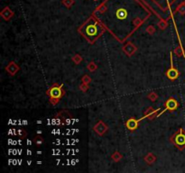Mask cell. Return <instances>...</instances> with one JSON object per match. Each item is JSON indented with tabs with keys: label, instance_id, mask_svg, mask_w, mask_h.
I'll return each instance as SVG.
<instances>
[{
	"label": "cell",
	"instance_id": "obj_1",
	"mask_svg": "<svg viewBox=\"0 0 185 173\" xmlns=\"http://www.w3.org/2000/svg\"><path fill=\"white\" fill-rule=\"evenodd\" d=\"M174 143L177 146H184L185 145V134L183 133V132H180L177 133L174 137Z\"/></svg>",
	"mask_w": 185,
	"mask_h": 173
},
{
	"label": "cell",
	"instance_id": "obj_2",
	"mask_svg": "<svg viewBox=\"0 0 185 173\" xmlns=\"http://www.w3.org/2000/svg\"><path fill=\"white\" fill-rule=\"evenodd\" d=\"M98 31H99V29L96 26V25H92V24L88 25L87 28H86L87 34L89 36H90V37H95L98 34Z\"/></svg>",
	"mask_w": 185,
	"mask_h": 173
},
{
	"label": "cell",
	"instance_id": "obj_3",
	"mask_svg": "<svg viewBox=\"0 0 185 173\" xmlns=\"http://www.w3.org/2000/svg\"><path fill=\"white\" fill-rule=\"evenodd\" d=\"M61 94H62L61 88L59 87H53L50 90V96L53 98H61Z\"/></svg>",
	"mask_w": 185,
	"mask_h": 173
},
{
	"label": "cell",
	"instance_id": "obj_4",
	"mask_svg": "<svg viewBox=\"0 0 185 173\" xmlns=\"http://www.w3.org/2000/svg\"><path fill=\"white\" fill-rule=\"evenodd\" d=\"M167 77L171 79V80H173V79H175L177 77H178V71L173 68V66H172V63H171V68L169 69V71H167Z\"/></svg>",
	"mask_w": 185,
	"mask_h": 173
},
{
	"label": "cell",
	"instance_id": "obj_5",
	"mask_svg": "<svg viewBox=\"0 0 185 173\" xmlns=\"http://www.w3.org/2000/svg\"><path fill=\"white\" fill-rule=\"evenodd\" d=\"M177 106H178L177 101L172 99V98L169 99V100L166 102V107H167L169 110H174V109L177 108Z\"/></svg>",
	"mask_w": 185,
	"mask_h": 173
},
{
	"label": "cell",
	"instance_id": "obj_6",
	"mask_svg": "<svg viewBox=\"0 0 185 173\" xmlns=\"http://www.w3.org/2000/svg\"><path fill=\"white\" fill-rule=\"evenodd\" d=\"M127 126L129 130H135L137 127V121L135 119H130L128 121Z\"/></svg>",
	"mask_w": 185,
	"mask_h": 173
}]
</instances>
